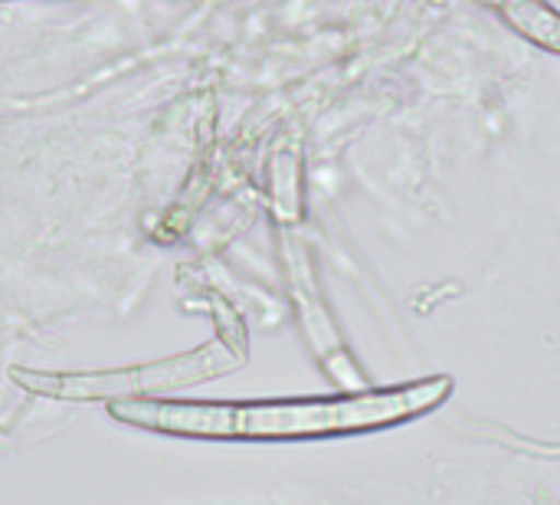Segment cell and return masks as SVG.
<instances>
[{"label":"cell","mask_w":560,"mask_h":505,"mask_svg":"<svg viewBox=\"0 0 560 505\" xmlns=\"http://www.w3.org/2000/svg\"><path fill=\"white\" fill-rule=\"evenodd\" d=\"M453 394L450 375H433L397 388H364L338 398L295 401H154L121 398L108 401V414L128 427L187 437V440H322L384 431L417 421Z\"/></svg>","instance_id":"obj_1"},{"label":"cell","mask_w":560,"mask_h":505,"mask_svg":"<svg viewBox=\"0 0 560 505\" xmlns=\"http://www.w3.org/2000/svg\"><path fill=\"white\" fill-rule=\"evenodd\" d=\"M233 365H236V358L226 355V348L220 342H213L184 358L148 361V365L121 368V371L49 375V371L10 368V378L16 388L39 394V398H52V401H121V398H144V394H158V391H177V388L217 378Z\"/></svg>","instance_id":"obj_2"},{"label":"cell","mask_w":560,"mask_h":505,"mask_svg":"<svg viewBox=\"0 0 560 505\" xmlns=\"http://www.w3.org/2000/svg\"><path fill=\"white\" fill-rule=\"evenodd\" d=\"M499 13L515 33L560 56V13L548 0H499Z\"/></svg>","instance_id":"obj_3"},{"label":"cell","mask_w":560,"mask_h":505,"mask_svg":"<svg viewBox=\"0 0 560 505\" xmlns=\"http://www.w3.org/2000/svg\"><path fill=\"white\" fill-rule=\"evenodd\" d=\"M0 3H3V0H0Z\"/></svg>","instance_id":"obj_4"}]
</instances>
